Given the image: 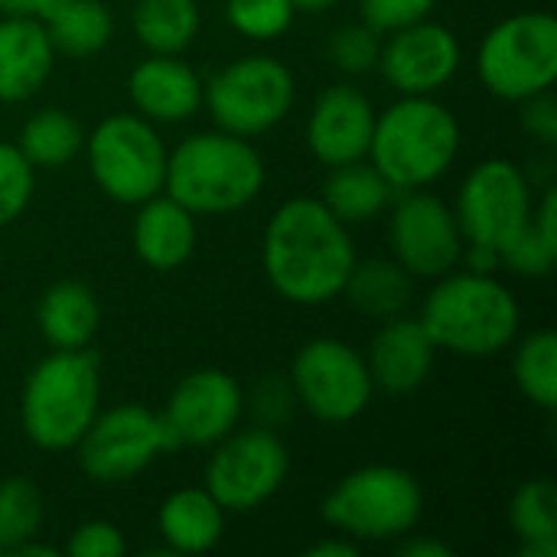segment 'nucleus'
Segmentation results:
<instances>
[{"mask_svg": "<svg viewBox=\"0 0 557 557\" xmlns=\"http://www.w3.org/2000/svg\"><path fill=\"white\" fill-rule=\"evenodd\" d=\"M261 264L271 287L300 307H320L343 294L356 264L349 225L320 199H287L268 222Z\"/></svg>", "mask_w": 557, "mask_h": 557, "instance_id": "obj_1", "label": "nucleus"}, {"mask_svg": "<svg viewBox=\"0 0 557 557\" xmlns=\"http://www.w3.org/2000/svg\"><path fill=\"white\" fill-rule=\"evenodd\" d=\"M457 153L460 121L454 111L434 95H401V101L375 114L366 157L395 193H411L437 183Z\"/></svg>", "mask_w": 557, "mask_h": 557, "instance_id": "obj_2", "label": "nucleus"}, {"mask_svg": "<svg viewBox=\"0 0 557 557\" xmlns=\"http://www.w3.org/2000/svg\"><path fill=\"white\" fill-rule=\"evenodd\" d=\"M418 320L437 349L467 359H490L516 339L522 313L519 300L496 274L450 271L437 277Z\"/></svg>", "mask_w": 557, "mask_h": 557, "instance_id": "obj_3", "label": "nucleus"}, {"mask_svg": "<svg viewBox=\"0 0 557 557\" xmlns=\"http://www.w3.org/2000/svg\"><path fill=\"white\" fill-rule=\"evenodd\" d=\"M264 186L261 153L248 137L228 131H202L180 140L166 153L163 193L193 215H225L258 199Z\"/></svg>", "mask_w": 557, "mask_h": 557, "instance_id": "obj_4", "label": "nucleus"}, {"mask_svg": "<svg viewBox=\"0 0 557 557\" xmlns=\"http://www.w3.org/2000/svg\"><path fill=\"white\" fill-rule=\"evenodd\" d=\"M101 405L98 359L88 349H55L33 366L20 398L23 434L49 454L75 450Z\"/></svg>", "mask_w": 557, "mask_h": 557, "instance_id": "obj_5", "label": "nucleus"}, {"mask_svg": "<svg viewBox=\"0 0 557 557\" xmlns=\"http://www.w3.org/2000/svg\"><path fill=\"white\" fill-rule=\"evenodd\" d=\"M424 512L421 483L388 463H372L343 476L320 506L326 525L352 542H392L408 535Z\"/></svg>", "mask_w": 557, "mask_h": 557, "instance_id": "obj_6", "label": "nucleus"}, {"mask_svg": "<svg viewBox=\"0 0 557 557\" xmlns=\"http://www.w3.org/2000/svg\"><path fill=\"white\" fill-rule=\"evenodd\" d=\"M82 147L88 150V170L108 199L140 206L163 193L166 144L147 117L111 114L95 124Z\"/></svg>", "mask_w": 557, "mask_h": 557, "instance_id": "obj_7", "label": "nucleus"}, {"mask_svg": "<svg viewBox=\"0 0 557 557\" xmlns=\"http://www.w3.org/2000/svg\"><path fill=\"white\" fill-rule=\"evenodd\" d=\"M202 104L219 131L255 137L294 108V75L274 55H242L202 82Z\"/></svg>", "mask_w": 557, "mask_h": 557, "instance_id": "obj_8", "label": "nucleus"}, {"mask_svg": "<svg viewBox=\"0 0 557 557\" xmlns=\"http://www.w3.org/2000/svg\"><path fill=\"white\" fill-rule=\"evenodd\" d=\"M483 85L503 101H525L557 78V20L552 13H516L496 23L476 59Z\"/></svg>", "mask_w": 557, "mask_h": 557, "instance_id": "obj_9", "label": "nucleus"}, {"mask_svg": "<svg viewBox=\"0 0 557 557\" xmlns=\"http://www.w3.org/2000/svg\"><path fill=\"white\" fill-rule=\"evenodd\" d=\"M176 447L180 444L166 418L140 405H117L111 411H98L82 441L75 444L82 470L104 486L137 476L157 457Z\"/></svg>", "mask_w": 557, "mask_h": 557, "instance_id": "obj_10", "label": "nucleus"}, {"mask_svg": "<svg viewBox=\"0 0 557 557\" xmlns=\"http://www.w3.org/2000/svg\"><path fill=\"white\" fill-rule=\"evenodd\" d=\"M290 388L297 401L323 424H349L356 421L372 401V375L366 356H359L343 339H310L294 366H290Z\"/></svg>", "mask_w": 557, "mask_h": 557, "instance_id": "obj_11", "label": "nucleus"}, {"mask_svg": "<svg viewBox=\"0 0 557 557\" xmlns=\"http://www.w3.org/2000/svg\"><path fill=\"white\" fill-rule=\"evenodd\" d=\"M206 463V490L225 512H251L264 506L287 480L290 457L271 428L232 431Z\"/></svg>", "mask_w": 557, "mask_h": 557, "instance_id": "obj_12", "label": "nucleus"}, {"mask_svg": "<svg viewBox=\"0 0 557 557\" xmlns=\"http://www.w3.org/2000/svg\"><path fill=\"white\" fill-rule=\"evenodd\" d=\"M532 183L512 160L490 157L473 166L457 196V222L463 242L506 248L532 219Z\"/></svg>", "mask_w": 557, "mask_h": 557, "instance_id": "obj_13", "label": "nucleus"}, {"mask_svg": "<svg viewBox=\"0 0 557 557\" xmlns=\"http://www.w3.org/2000/svg\"><path fill=\"white\" fill-rule=\"evenodd\" d=\"M388 245L395 261L411 277H444L457 271L463 255V232L454 209L434 193H398L388 219Z\"/></svg>", "mask_w": 557, "mask_h": 557, "instance_id": "obj_14", "label": "nucleus"}, {"mask_svg": "<svg viewBox=\"0 0 557 557\" xmlns=\"http://www.w3.org/2000/svg\"><path fill=\"white\" fill-rule=\"evenodd\" d=\"M375 69L398 95H434L457 75L460 42L444 23L428 16L388 33Z\"/></svg>", "mask_w": 557, "mask_h": 557, "instance_id": "obj_15", "label": "nucleus"}, {"mask_svg": "<svg viewBox=\"0 0 557 557\" xmlns=\"http://www.w3.org/2000/svg\"><path fill=\"white\" fill-rule=\"evenodd\" d=\"M242 385L222 369L189 372L166 401V424L180 447H212L242 421Z\"/></svg>", "mask_w": 557, "mask_h": 557, "instance_id": "obj_16", "label": "nucleus"}, {"mask_svg": "<svg viewBox=\"0 0 557 557\" xmlns=\"http://www.w3.org/2000/svg\"><path fill=\"white\" fill-rule=\"evenodd\" d=\"M372 131V101L352 85H333L313 101L307 121V147L323 166H343L352 160H366Z\"/></svg>", "mask_w": 557, "mask_h": 557, "instance_id": "obj_17", "label": "nucleus"}, {"mask_svg": "<svg viewBox=\"0 0 557 557\" xmlns=\"http://www.w3.org/2000/svg\"><path fill=\"white\" fill-rule=\"evenodd\" d=\"M127 95L150 124H183L202 108V78L180 55L150 52L131 69Z\"/></svg>", "mask_w": 557, "mask_h": 557, "instance_id": "obj_18", "label": "nucleus"}, {"mask_svg": "<svg viewBox=\"0 0 557 557\" xmlns=\"http://www.w3.org/2000/svg\"><path fill=\"white\" fill-rule=\"evenodd\" d=\"M437 359V346L421 326V320L392 317L382 323V330L372 336L366 366L372 375V385L388 395H408L418 392Z\"/></svg>", "mask_w": 557, "mask_h": 557, "instance_id": "obj_19", "label": "nucleus"}, {"mask_svg": "<svg viewBox=\"0 0 557 557\" xmlns=\"http://www.w3.org/2000/svg\"><path fill=\"white\" fill-rule=\"evenodd\" d=\"M55 62V46L36 16L0 20V101L16 104L33 98Z\"/></svg>", "mask_w": 557, "mask_h": 557, "instance_id": "obj_20", "label": "nucleus"}, {"mask_svg": "<svg viewBox=\"0 0 557 557\" xmlns=\"http://www.w3.org/2000/svg\"><path fill=\"white\" fill-rule=\"evenodd\" d=\"M196 215L180 206L173 196H150L137 206L134 219V251L137 258L153 271H173L186 264L196 251Z\"/></svg>", "mask_w": 557, "mask_h": 557, "instance_id": "obj_21", "label": "nucleus"}, {"mask_svg": "<svg viewBox=\"0 0 557 557\" xmlns=\"http://www.w3.org/2000/svg\"><path fill=\"white\" fill-rule=\"evenodd\" d=\"M157 529L170 552L206 555L219 545L225 532V509L212 499L206 486L202 490L186 486L163 499L157 512Z\"/></svg>", "mask_w": 557, "mask_h": 557, "instance_id": "obj_22", "label": "nucleus"}, {"mask_svg": "<svg viewBox=\"0 0 557 557\" xmlns=\"http://www.w3.org/2000/svg\"><path fill=\"white\" fill-rule=\"evenodd\" d=\"M98 323V300L82 281H59L36 304V326L52 349H85L95 339Z\"/></svg>", "mask_w": 557, "mask_h": 557, "instance_id": "obj_23", "label": "nucleus"}, {"mask_svg": "<svg viewBox=\"0 0 557 557\" xmlns=\"http://www.w3.org/2000/svg\"><path fill=\"white\" fill-rule=\"evenodd\" d=\"M333 173L323 183V206L343 222V225H362L375 215H382L392 199L398 196L388 180L366 160H352L343 166H330Z\"/></svg>", "mask_w": 557, "mask_h": 557, "instance_id": "obj_24", "label": "nucleus"}, {"mask_svg": "<svg viewBox=\"0 0 557 557\" xmlns=\"http://www.w3.org/2000/svg\"><path fill=\"white\" fill-rule=\"evenodd\" d=\"M411 290H414V277L395 258L356 261L343 287L349 304L372 320L398 317L411 304Z\"/></svg>", "mask_w": 557, "mask_h": 557, "instance_id": "obj_25", "label": "nucleus"}, {"mask_svg": "<svg viewBox=\"0 0 557 557\" xmlns=\"http://www.w3.org/2000/svg\"><path fill=\"white\" fill-rule=\"evenodd\" d=\"M131 26L137 42L157 55H180L196 42L199 3L196 0H134Z\"/></svg>", "mask_w": 557, "mask_h": 557, "instance_id": "obj_26", "label": "nucleus"}, {"mask_svg": "<svg viewBox=\"0 0 557 557\" xmlns=\"http://www.w3.org/2000/svg\"><path fill=\"white\" fill-rule=\"evenodd\" d=\"M55 46L65 55H95L108 46L114 20L101 0H52L39 20Z\"/></svg>", "mask_w": 557, "mask_h": 557, "instance_id": "obj_27", "label": "nucleus"}, {"mask_svg": "<svg viewBox=\"0 0 557 557\" xmlns=\"http://www.w3.org/2000/svg\"><path fill=\"white\" fill-rule=\"evenodd\" d=\"M509 522L522 542V557H557V486L529 480L516 490Z\"/></svg>", "mask_w": 557, "mask_h": 557, "instance_id": "obj_28", "label": "nucleus"}, {"mask_svg": "<svg viewBox=\"0 0 557 557\" xmlns=\"http://www.w3.org/2000/svg\"><path fill=\"white\" fill-rule=\"evenodd\" d=\"M85 144V134H82V124L62 111V108H42L36 111L23 131H20V153L29 160L33 170H55V166H65L69 160H75V153L82 150Z\"/></svg>", "mask_w": 557, "mask_h": 557, "instance_id": "obj_29", "label": "nucleus"}, {"mask_svg": "<svg viewBox=\"0 0 557 557\" xmlns=\"http://www.w3.org/2000/svg\"><path fill=\"white\" fill-rule=\"evenodd\" d=\"M512 375L519 392L542 411L557 408V336L552 330H535L525 336L512 359Z\"/></svg>", "mask_w": 557, "mask_h": 557, "instance_id": "obj_30", "label": "nucleus"}, {"mask_svg": "<svg viewBox=\"0 0 557 557\" xmlns=\"http://www.w3.org/2000/svg\"><path fill=\"white\" fill-rule=\"evenodd\" d=\"M42 519V493L29 480L13 476L0 483V555H10L20 545L39 539Z\"/></svg>", "mask_w": 557, "mask_h": 557, "instance_id": "obj_31", "label": "nucleus"}, {"mask_svg": "<svg viewBox=\"0 0 557 557\" xmlns=\"http://www.w3.org/2000/svg\"><path fill=\"white\" fill-rule=\"evenodd\" d=\"M294 13L297 10L290 0H225V16L232 29L255 42L281 39L290 29Z\"/></svg>", "mask_w": 557, "mask_h": 557, "instance_id": "obj_32", "label": "nucleus"}, {"mask_svg": "<svg viewBox=\"0 0 557 557\" xmlns=\"http://www.w3.org/2000/svg\"><path fill=\"white\" fill-rule=\"evenodd\" d=\"M33 186H36V170L29 166V160L20 153L16 144L0 140V228L13 225L26 212L33 199Z\"/></svg>", "mask_w": 557, "mask_h": 557, "instance_id": "obj_33", "label": "nucleus"}, {"mask_svg": "<svg viewBox=\"0 0 557 557\" xmlns=\"http://www.w3.org/2000/svg\"><path fill=\"white\" fill-rule=\"evenodd\" d=\"M382 33H375L369 23H349L339 26L330 36V59L346 75H366L379 65Z\"/></svg>", "mask_w": 557, "mask_h": 557, "instance_id": "obj_34", "label": "nucleus"}, {"mask_svg": "<svg viewBox=\"0 0 557 557\" xmlns=\"http://www.w3.org/2000/svg\"><path fill=\"white\" fill-rule=\"evenodd\" d=\"M555 261L557 248L532 228V222L503 248V264L519 277H548Z\"/></svg>", "mask_w": 557, "mask_h": 557, "instance_id": "obj_35", "label": "nucleus"}, {"mask_svg": "<svg viewBox=\"0 0 557 557\" xmlns=\"http://www.w3.org/2000/svg\"><path fill=\"white\" fill-rule=\"evenodd\" d=\"M437 0H359L362 23H369L375 33H395L401 26H411L418 20H428Z\"/></svg>", "mask_w": 557, "mask_h": 557, "instance_id": "obj_36", "label": "nucleus"}, {"mask_svg": "<svg viewBox=\"0 0 557 557\" xmlns=\"http://www.w3.org/2000/svg\"><path fill=\"white\" fill-rule=\"evenodd\" d=\"M65 552L72 557H124L127 552V542L121 535V529L114 522H104V519H91V522H82Z\"/></svg>", "mask_w": 557, "mask_h": 557, "instance_id": "obj_37", "label": "nucleus"}, {"mask_svg": "<svg viewBox=\"0 0 557 557\" xmlns=\"http://www.w3.org/2000/svg\"><path fill=\"white\" fill-rule=\"evenodd\" d=\"M522 104V127L529 137H535L542 147H555L557 144V101L552 98V88L548 91H539Z\"/></svg>", "mask_w": 557, "mask_h": 557, "instance_id": "obj_38", "label": "nucleus"}, {"mask_svg": "<svg viewBox=\"0 0 557 557\" xmlns=\"http://www.w3.org/2000/svg\"><path fill=\"white\" fill-rule=\"evenodd\" d=\"M294 405H297L294 388L284 385V382H277V379L274 382H261V388L251 398V408H255L261 428H274V424L287 421V414H290Z\"/></svg>", "mask_w": 557, "mask_h": 557, "instance_id": "obj_39", "label": "nucleus"}, {"mask_svg": "<svg viewBox=\"0 0 557 557\" xmlns=\"http://www.w3.org/2000/svg\"><path fill=\"white\" fill-rule=\"evenodd\" d=\"M460 261L467 264V271H476V274H496L503 268V251L493 248V245H473L467 242L463 245V255Z\"/></svg>", "mask_w": 557, "mask_h": 557, "instance_id": "obj_40", "label": "nucleus"}, {"mask_svg": "<svg viewBox=\"0 0 557 557\" xmlns=\"http://www.w3.org/2000/svg\"><path fill=\"white\" fill-rule=\"evenodd\" d=\"M398 557H454V552L444 545V542H434V539H408L398 545Z\"/></svg>", "mask_w": 557, "mask_h": 557, "instance_id": "obj_41", "label": "nucleus"}, {"mask_svg": "<svg viewBox=\"0 0 557 557\" xmlns=\"http://www.w3.org/2000/svg\"><path fill=\"white\" fill-rule=\"evenodd\" d=\"M307 557H359V545L346 535L339 539H323L307 548Z\"/></svg>", "mask_w": 557, "mask_h": 557, "instance_id": "obj_42", "label": "nucleus"}, {"mask_svg": "<svg viewBox=\"0 0 557 557\" xmlns=\"http://www.w3.org/2000/svg\"><path fill=\"white\" fill-rule=\"evenodd\" d=\"M49 7H52V0H0L3 16H36V20H42V13Z\"/></svg>", "mask_w": 557, "mask_h": 557, "instance_id": "obj_43", "label": "nucleus"}, {"mask_svg": "<svg viewBox=\"0 0 557 557\" xmlns=\"http://www.w3.org/2000/svg\"><path fill=\"white\" fill-rule=\"evenodd\" d=\"M294 3V10H304V13H323V10H330L336 0H290Z\"/></svg>", "mask_w": 557, "mask_h": 557, "instance_id": "obj_44", "label": "nucleus"}]
</instances>
